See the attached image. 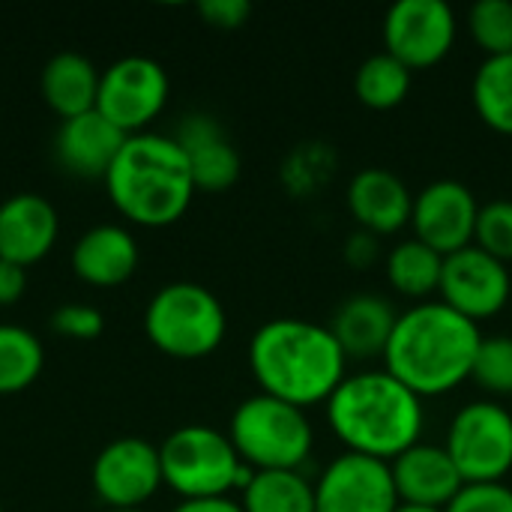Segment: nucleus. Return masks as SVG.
Returning <instances> with one entry per match:
<instances>
[{
    "label": "nucleus",
    "instance_id": "1",
    "mask_svg": "<svg viewBox=\"0 0 512 512\" xmlns=\"http://www.w3.org/2000/svg\"><path fill=\"white\" fill-rule=\"evenodd\" d=\"M480 342L483 336L474 321L441 300H426L399 312L384 351V369L420 399L444 396L471 378Z\"/></svg>",
    "mask_w": 512,
    "mask_h": 512
},
{
    "label": "nucleus",
    "instance_id": "2",
    "mask_svg": "<svg viewBox=\"0 0 512 512\" xmlns=\"http://www.w3.org/2000/svg\"><path fill=\"white\" fill-rule=\"evenodd\" d=\"M345 366L330 327L303 318H273L249 339V369L261 393L297 408L327 402L348 378Z\"/></svg>",
    "mask_w": 512,
    "mask_h": 512
},
{
    "label": "nucleus",
    "instance_id": "3",
    "mask_svg": "<svg viewBox=\"0 0 512 512\" xmlns=\"http://www.w3.org/2000/svg\"><path fill=\"white\" fill-rule=\"evenodd\" d=\"M327 423L345 453L393 462L423 435V399L387 369L348 375L327 399Z\"/></svg>",
    "mask_w": 512,
    "mask_h": 512
},
{
    "label": "nucleus",
    "instance_id": "4",
    "mask_svg": "<svg viewBox=\"0 0 512 512\" xmlns=\"http://www.w3.org/2000/svg\"><path fill=\"white\" fill-rule=\"evenodd\" d=\"M111 204L135 225H174L195 198V180L174 135H129L105 174Z\"/></svg>",
    "mask_w": 512,
    "mask_h": 512
},
{
    "label": "nucleus",
    "instance_id": "5",
    "mask_svg": "<svg viewBox=\"0 0 512 512\" xmlns=\"http://www.w3.org/2000/svg\"><path fill=\"white\" fill-rule=\"evenodd\" d=\"M162 483L183 501L228 498L231 489H246L255 477L228 432L210 426H180L159 444Z\"/></svg>",
    "mask_w": 512,
    "mask_h": 512
},
{
    "label": "nucleus",
    "instance_id": "6",
    "mask_svg": "<svg viewBox=\"0 0 512 512\" xmlns=\"http://www.w3.org/2000/svg\"><path fill=\"white\" fill-rule=\"evenodd\" d=\"M228 438L255 471H300L315 444L306 411L267 393L249 396L234 408Z\"/></svg>",
    "mask_w": 512,
    "mask_h": 512
},
{
    "label": "nucleus",
    "instance_id": "7",
    "mask_svg": "<svg viewBox=\"0 0 512 512\" xmlns=\"http://www.w3.org/2000/svg\"><path fill=\"white\" fill-rule=\"evenodd\" d=\"M228 330L219 297L198 282L162 285L144 309L147 339L174 360H201L213 354Z\"/></svg>",
    "mask_w": 512,
    "mask_h": 512
},
{
    "label": "nucleus",
    "instance_id": "8",
    "mask_svg": "<svg viewBox=\"0 0 512 512\" xmlns=\"http://www.w3.org/2000/svg\"><path fill=\"white\" fill-rule=\"evenodd\" d=\"M444 450L465 483H504L512 471V414L498 402L465 405L450 423Z\"/></svg>",
    "mask_w": 512,
    "mask_h": 512
},
{
    "label": "nucleus",
    "instance_id": "9",
    "mask_svg": "<svg viewBox=\"0 0 512 512\" xmlns=\"http://www.w3.org/2000/svg\"><path fill=\"white\" fill-rule=\"evenodd\" d=\"M168 72L159 60L129 54L114 60L99 78L96 111L123 135L147 132L168 102Z\"/></svg>",
    "mask_w": 512,
    "mask_h": 512
},
{
    "label": "nucleus",
    "instance_id": "10",
    "mask_svg": "<svg viewBox=\"0 0 512 512\" xmlns=\"http://www.w3.org/2000/svg\"><path fill=\"white\" fill-rule=\"evenodd\" d=\"M456 12L444 0H399L384 15V51L411 72L441 63L456 42Z\"/></svg>",
    "mask_w": 512,
    "mask_h": 512
},
{
    "label": "nucleus",
    "instance_id": "11",
    "mask_svg": "<svg viewBox=\"0 0 512 512\" xmlns=\"http://www.w3.org/2000/svg\"><path fill=\"white\" fill-rule=\"evenodd\" d=\"M90 480L108 510H138L159 492V486H165L159 447L132 435L117 438L93 459Z\"/></svg>",
    "mask_w": 512,
    "mask_h": 512
},
{
    "label": "nucleus",
    "instance_id": "12",
    "mask_svg": "<svg viewBox=\"0 0 512 512\" xmlns=\"http://www.w3.org/2000/svg\"><path fill=\"white\" fill-rule=\"evenodd\" d=\"M438 291L441 303H447L468 321L480 324L486 318H495L510 303V270L504 261L492 258L489 252L471 243L444 258Z\"/></svg>",
    "mask_w": 512,
    "mask_h": 512
},
{
    "label": "nucleus",
    "instance_id": "13",
    "mask_svg": "<svg viewBox=\"0 0 512 512\" xmlns=\"http://www.w3.org/2000/svg\"><path fill=\"white\" fill-rule=\"evenodd\" d=\"M399 495L390 462L342 453L315 483V512H396Z\"/></svg>",
    "mask_w": 512,
    "mask_h": 512
},
{
    "label": "nucleus",
    "instance_id": "14",
    "mask_svg": "<svg viewBox=\"0 0 512 512\" xmlns=\"http://www.w3.org/2000/svg\"><path fill=\"white\" fill-rule=\"evenodd\" d=\"M480 204L474 192L459 180H435L414 195L411 228L414 237L444 258L471 246L477 231Z\"/></svg>",
    "mask_w": 512,
    "mask_h": 512
},
{
    "label": "nucleus",
    "instance_id": "15",
    "mask_svg": "<svg viewBox=\"0 0 512 512\" xmlns=\"http://www.w3.org/2000/svg\"><path fill=\"white\" fill-rule=\"evenodd\" d=\"M60 219L48 198L15 192L0 204V258L18 267L39 264L57 243Z\"/></svg>",
    "mask_w": 512,
    "mask_h": 512
},
{
    "label": "nucleus",
    "instance_id": "16",
    "mask_svg": "<svg viewBox=\"0 0 512 512\" xmlns=\"http://www.w3.org/2000/svg\"><path fill=\"white\" fill-rule=\"evenodd\" d=\"M390 471H393L399 504H411V507L447 510L450 501L465 486L450 453L444 447L423 444V441L405 450L399 459H393Z\"/></svg>",
    "mask_w": 512,
    "mask_h": 512
},
{
    "label": "nucleus",
    "instance_id": "17",
    "mask_svg": "<svg viewBox=\"0 0 512 512\" xmlns=\"http://www.w3.org/2000/svg\"><path fill=\"white\" fill-rule=\"evenodd\" d=\"M129 135H123L114 123H108L96 108L60 123L54 138V156L63 171L81 180H105L111 162Z\"/></svg>",
    "mask_w": 512,
    "mask_h": 512
},
{
    "label": "nucleus",
    "instance_id": "18",
    "mask_svg": "<svg viewBox=\"0 0 512 512\" xmlns=\"http://www.w3.org/2000/svg\"><path fill=\"white\" fill-rule=\"evenodd\" d=\"M174 141L183 147L198 192H225L240 177V153L210 114L183 117Z\"/></svg>",
    "mask_w": 512,
    "mask_h": 512
},
{
    "label": "nucleus",
    "instance_id": "19",
    "mask_svg": "<svg viewBox=\"0 0 512 512\" xmlns=\"http://www.w3.org/2000/svg\"><path fill=\"white\" fill-rule=\"evenodd\" d=\"M348 210L366 234H393L411 225L414 195L402 177L387 168H363L348 183Z\"/></svg>",
    "mask_w": 512,
    "mask_h": 512
},
{
    "label": "nucleus",
    "instance_id": "20",
    "mask_svg": "<svg viewBox=\"0 0 512 512\" xmlns=\"http://www.w3.org/2000/svg\"><path fill=\"white\" fill-rule=\"evenodd\" d=\"M141 261L138 240L123 225H93L72 249V270L81 282L96 288L123 285Z\"/></svg>",
    "mask_w": 512,
    "mask_h": 512
},
{
    "label": "nucleus",
    "instance_id": "21",
    "mask_svg": "<svg viewBox=\"0 0 512 512\" xmlns=\"http://www.w3.org/2000/svg\"><path fill=\"white\" fill-rule=\"evenodd\" d=\"M396 321H399V312L384 297L357 294L336 309L330 333L336 336L345 357L369 360V357H384Z\"/></svg>",
    "mask_w": 512,
    "mask_h": 512
},
{
    "label": "nucleus",
    "instance_id": "22",
    "mask_svg": "<svg viewBox=\"0 0 512 512\" xmlns=\"http://www.w3.org/2000/svg\"><path fill=\"white\" fill-rule=\"evenodd\" d=\"M99 78L102 72L96 63L78 51H60L54 54L39 75V90L45 105L60 117H78L96 108L99 99Z\"/></svg>",
    "mask_w": 512,
    "mask_h": 512
},
{
    "label": "nucleus",
    "instance_id": "23",
    "mask_svg": "<svg viewBox=\"0 0 512 512\" xmlns=\"http://www.w3.org/2000/svg\"><path fill=\"white\" fill-rule=\"evenodd\" d=\"M240 507L243 512H315V486L300 471H255Z\"/></svg>",
    "mask_w": 512,
    "mask_h": 512
},
{
    "label": "nucleus",
    "instance_id": "24",
    "mask_svg": "<svg viewBox=\"0 0 512 512\" xmlns=\"http://www.w3.org/2000/svg\"><path fill=\"white\" fill-rule=\"evenodd\" d=\"M441 273H444V255L420 243L417 237L402 240L387 258V279L405 297L426 300L441 288Z\"/></svg>",
    "mask_w": 512,
    "mask_h": 512
},
{
    "label": "nucleus",
    "instance_id": "25",
    "mask_svg": "<svg viewBox=\"0 0 512 512\" xmlns=\"http://www.w3.org/2000/svg\"><path fill=\"white\" fill-rule=\"evenodd\" d=\"M411 81H414V72L393 54L381 51L360 63L354 75V93L366 108L390 111L405 102V96L411 93Z\"/></svg>",
    "mask_w": 512,
    "mask_h": 512
},
{
    "label": "nucleus",
    "instance_id": "26",
    "mask_svg": "<svg viewBox=\"0 0 512 512\" xmlns=\"http://www.w3.org/2000/svg\"><path fill=\"white\" fill-rule=\"evenodd\" d=\"M45 366L39 336L18 324H0V396L27 390Z\"/></svg>",
    "mask_w": 512,
    "mask_h": 512
},
{
    "label": "nucleus",
    "instance_id": "27",
    "mask_svg": "<svg viewBox=\"0 0 512 512\" xmlns=\"http://www.w3.org/2000/svg\"><path fill=\"white\" fill-rule=\"evenodd\" d=\"M471 93L480 120L501 135H512V54L486 57L477 66Z\"/></svg>",
    "mask_w": 512,
    "mask_h": 512
},
{
    "label": "nucleus",
    "instance_id": "28",
    "mask_svg": "<svg viewBox=\"0 0 512 512\" xmlns=\"http://www.w3.org/2000/svg\"><path fill=\"white\" fill-rule=\"evenodd\" d=\"M468 30L486 57L512 54V3L480 0L468 12Z\"/></svg>",
    "mask_w": 512,
    "mask_h": 512
},
{
    "label": "nucleus",
    "instance_id": "29",
    "mask_svg": "<svg viewBox=\"0 0 512 512\" xmlns=\"http://www.w3.org/2000/svg\"><path fill=\"white\" fill-rule=\"evenodd\" d=\"M471 378L492 396H512V336H489L480 342Z\"/></svg>",
    "mask_w": 512,
    "mask_h": 512
},
{
    "label": "nucleus",
    "instance_id": "30",
    "mask_svg": "<svg viewBox=\"0 0 512 512\" xmlns=\"http://www.w3.org/2000/svg\"><path fill=\"white\" fill-rule=\"evenodd\" d=\"M474 246L489 252L498 261H512V201H489L480 207Z\"/></svg>",
    "mask_w": 512,
    "mask_h": 512
},
{
    "label": "nucleus",
    "instance_id": "31",
    "mask_svg": "<svg viewBox=\"0 0 512 512\" xmlns=\"http://www.w3.org/2000/svg\"><path fill=\"white\" fill-rule=\"evenodd\" d=\"M51 327L57 336L63 339H75V342H90L99 339L105 330V318L96 306L90 303H63L54 309L51 315Z\"/></svg>",
    "mask_w": 512,
    "mask_h": 512
},
{
    "label": "nucleus",
    "instance_id": "32",
    "mask_svg": "<svg viewBox=\"0 0 512 512\" xmlns=\"http://www.w3.org/2000/svg\"><path fill=\"white\" fill-rule=\"evenodd\" d=\"M444 512H512L507 483H465Z\"/></svg>",
    "mask_w": 512,
    "mask_h": 512
},
{
    "label": "nucleus",
    "instance_id": "33",
    "mask_svg": "<svg viewBox=\"0 0 512 512\" xmlns=\"http://www.w3.org/2000/svg\"><path fill=\"white\" fill-rule=\"evenodd\" d=\"M198 12L201 18L210 24V27H219V30H237L249 21L252 15V3L249 0H201L198 3Z\"/></svg>",
    "mask_w": 512,
    "mask_h": 512
},
{
    "label": "nucleus",
    "instance_id": "34",
    "mask_svg": "<svg viewBox=\"0 0 512 512\" xmlns=\"http://www.w3.org/2000/svg\"><path fill=\"white\" fill-rule=\"evenodd\" d=\"M24 288H27V270L0 258V306L18 303L24 297Z\"/></svg>",
    "mask_w": 512,
    "mask_h": 512
},
{
    "label": "nucleus",
    "instance_id": "35",
    "mask_svg": "<svg viewBox=\"0 0 512 512\" xmlns=\"http://www.w3.org/2000/svg\"><path fill=\"white\" fill-rule=\"evenodd\" d=\"M171 512H243V507L231 498H204V501H183Z\"/></svg>",
    "mask_w": 512,
    "mask_h": 512
},
{
    "label": "nucleus",
    "instance_id": "36",
    "mask_svg": "<svg viewBox=\"0 0 512 512\" xmlns=\"http://www.w3.org/2000/svg\"><path fill=\"white\" fill-rule=\"evenodd\" d=\"M396 512H444V510H429V507H411V504H399Z\"/></svg>",
    "mask_w": 512,
    "mask_h": 512
},
{
    "label": "nucleus",
    "instance_id": "37",
    "mask_svg": "<svg viewBox=\"0 0 512 512\" xmlns=\"http://www.w3.org/2000/svg\"><path fill=\"white\" fill-rule=\"evenodd\" d=\"M105 512H147L144 507H138V510H105Z\"/></svg>",
    "mask_w": 512,
    "mask_h": 512
},
{
    "label": "nucleus",
    "instance_id": "38",
    "mask_svg": "<svg viewBox=\"0 0 512 512\" xmlns=\"http://www.w3.org/2000/svg\"><path fill=\"white\" fill-rule=\"evenodd\" d=\"M0 512H3V504H0Z\"/></svg>",
    "mask_w": 512,
    "mask_h": 512
}]
</instances>
